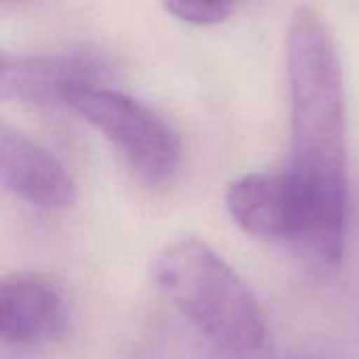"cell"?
I'll list each match as a JSON object with an SVG mask.
<instances>
[{"label": "cell", "mask_w": 359, "mask_h": 359, "mask_svg": "<svg viewBox=\"0 0 359 359\" xmlns=\"http://www.w3.org/2000/svg\"><path fill=\"white\" fill-rule=\"evenodd\" d=\"M65 105L101 133L139 179L168 181L181 160V141L170 124L143 101L120 90L84 84L67 93Z\"/></svg>", "instance_id": "3"}, {"label": "cell", "mask_w": 359, "mask_h": 359, "mask_svg": "<svg viewBox=\"0 0 359 359\" xmlns=\"http://www.w3.org/2000/svg\"><path fill=\"white\" fill-rule=\"evenodd\" d=\"M0 177L13 196L38 208L63 210L76 200L65 166L8 122L0 124Z\"/></svg>", "instance_id": "5"}, {"label": "cell", "mask_w": 359, "mask_h": 359, "mask_svg": "<svg viewBox=\"0 0 359 359\" xmlns=\"http://www.w3.org/2000/svg\"><path fill=\"white\" fill-rule=\"evenodd\" d=\"M290 82V172L301 185L311 219V246L339 267L349 217V147L341 55L324 15L299 4L288 21Z\"/></svg>", "instance_id": "1"}, {"label": "cell", "mask_w": 359, "mask_h": 359, "mask_svg": "<svg viewBox=\"0 0 359 359\" xmlns=\"http://www.w3.org/2000/svg\"><path fill=\"white\" fill-rule=\"evenodd\" d=\"M225 206L233 223L250 238L265 242L303 240L311 244L313 219L309 202L290 170L248 172L231 181Z\"/></svg>", "instance_id": "4"}, {"label": "cell", "mask_w": 359, "mask_h": 359, "mask_svg": "<svg viewBox=\"0 0 359 359\" xmlns=\"http://www.w3.org/2000/svg\"><path fill=\"white\" fill-rule=\"evenodd\" d=\"M233 4L229 2H200V0H170L164 2V11L175 19L191 25H217L231 17Z\"/></svg>", "instance_id": "8"}, {"label": "cell", "mask_w": 359, "mask_h": 359, "mask_svg": "<svg viewBox=\"0 0 359 359\" xmlns=\"http://www.w3.org/2000/svg\"><path fill=\"white\" fill-rule=\"evenodd\" d=\"M93 84L88 65L61 55H0V97L19 103H63L72 88Z\"/></svg>", "instance_id": "7"}, {"label": "cell", "mask_w": 359, "mask_h": 359, "mask_svg": "<svg viewBox=\"0 0 359 359\" xmlns=\"http://www.w3.org/2000/svg\"><path fill=\"white\" fill-rule=\"evenodd\" d=\"M154 282L215 347L252 353L265 341V316L240 273L206 242L181 238L154 261Z\"/></svg>", "instance_id": "2"}, {"label": "cell", "mask_w": 359, "mask_h": 359, "mask_svg": "<svg viewBox=\"0 0 359 359\" xmlns=\"http://www.w3.org/2000/svg\"><path fill=\"white\" fill-rule=\"evenodd\" d=\"M65 303L57 286L38 273L0 280V337L8 345H38L63 330Z\"/></svg>", "instance_id": "6"}]
</instances>
